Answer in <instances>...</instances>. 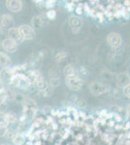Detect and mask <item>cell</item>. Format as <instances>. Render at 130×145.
Instances as JSON below:
<instances>
[{
  "label": "cell",
  "instance_id": "obj_12",
  "mask_svg": "<svg viewBox=\"0 0 130 145\" xmlns=\"http://www.w3.org/2000/svg\"><path fill=\"white\" fill-rule=\"evenodd\" d=\"M69 24L72 28H80L82 26V22L81 18L78 17H71L69 20Z\"/></svg>",
  "mask_w": 130,
  "mask_h": 145
},
{
  "label": "cell",
  "instance_id": "obj_15",
  "mask_svg": "<svg viewBox=\"0 0 130 145\" xmlns=\"http://www.w3.org/2000/svg\"><path fill=\"white\" fill-rule=\"evenodd\" d=\"M8 124H9L8 115L4 113H0V125L8 126Z\"/></svg>",
  "mask_w": 130,
  "mask_h": 145
},
{
  "label": "cell",
  "instance_id": "obj_5",
  "mask_svg": "<svg viewBox=\"0 0 130 145\" xmlns=\"http://www.w3.org/2000/svg\"><path fill=\"white\" fill-rule=\"evenodd\" d=\"M121 37L119 33H115V32H112L108 35L107 37V42L112 48H117V46H120L121 44Z\"/></svg>",
  "mask_w": 130,
  "mask_h": 145
},
{
  "label": "cell",
  "instance_id": "obj_7",
  "mask_svg": "<svg viewBox=\"0 0 130 145\" xmlns=\"http://www.w3.org/2000/svg\"><path fill=\"white\" fill-rule=\"evenodd\" d=\"M8 35H9V39L13 40L14 42H16V44H20L23 42V38L22 37V35L20 33V30L18 28H11L8 31Z\"/></svg>",
  "mask_w": 130,
  "mask_h": 145
},
{
  "label": "cell",
  "instance_id": "obj_26",
  "mask_svg": "<svg viewBox=\"0 0 130 145\" xmlns=\"http://www.w3.org/2000/svg\"><path fill=\"white\" fill-rule=\"evenodd\" d=\"M3 145H8V144H3Z\"/></svg>",
  "mask_w": 130,
  "mask_h": 145
},
{
  "label": "cell",
  "instance_id": "obj_20",
  "mask_svg": "<svg viewBox=\"0 0 130 145\" xmlns=\"http://www.w3.org/2000/svg\"><path fill=\"white\" fill-rule=\"evenodd\" d=\"M54 5H55V1H53V0H48V1H46V3H45V6L49 9L53 8Z\"/></svg>",
  "mask_w": 130,
  "mask_h": 145
},
{
  "label": "cell",
  "instance_id": "obj_10",
  "mask_svg": "<svg viewBox=\"0 0 130 145\" xmlns=\"http://www.w3.org/2000/svg\"><path fill=\"white\" fill-rule=\"evenodd\" d=\"M90 88L91 93H93L94 95H99V94H102V93L106 92L107 89H106V86H104L103 84L98 83V82H93L90 84L89 86Z\"/></svg>",
  "mask_w": 130,
  "mask_h": 145
},
{
  "label": "cell",
  "instance_id": "obj_6",
  "mask_svg": "<svg viewBox=\"0 0 130 145\" xmlns=\"http://www.w3.org/2000/svg\"><path fill=\"white\" fill-rule=\"evenodd\" d=\"M6 6L11 12L18 13L22 10V2L18 1V0H8V1H6Z\"/></svg>",
  "mask_w": 130,
  "mask_h": 145
},
{
  "label": "cell",
  "instance_id": "obj_8",
  "mask_svg": "<svg viewBox=\"0 0 130 145\" xmlns=\"http://www.w3.org/2000/svg\"><path fill=\"white\" fill-rule=\"evenodd\" d=\"M0 26L2 28H13L14 20L10 15H2L0 17Z\"/></svg>",
  "mask_w": 130,
  "mask_h": 145
},
{
  "label": "cell",
  "instance_id": "obj_4",
  "mask_svg": "<svg viewBox=\"0 0 130 145\" xmlns=\"http://www.w3.org/2000/svg\"><path fill=\"white\" fill-rule=\"evenodd\" d=\"M18 30H20V33L22 35L23 40H31L35 37L34 29H33L31 26H29V25H26V24L20 25V26L18 27Z\"/></svg>",
  "mask_w": 130,
  "mask_h": 145
},
{
  "label": "cell",
  "instance_id": "obj_9",
  "mask_svg": "<svg viewBox=\"0 0 130 145\" xmlns=\"http://www.w3.org/2000/svg\"><path fill=\"white\" fill-rule=\"evenodd\" d=\"M3 48L7 52H15L18 50V44L11 39H6L3 42Z\"/></svg>",
  "mask_w": 130,
  "mask_h": 145
},
{
  "label": "cell",
  "instance_id": "obj_18",
  "mask_svg": "<svg viewBox=\"0 0 130 145\" xmlns=\"http://www.w3.org/2000/svg\"><path fill=\"white\" fill-rule=\"evenodd\" d=\"M41 23H42V20H41V18H40V17H37V18H33V24H34V26L41 27Z\"/></svg>",
  "mask_w": 130,
  "mask_h": 145
},
{
  "label": "cell",
  "instance_id": "obj_22",
  "mask_svg": "<svg viewBox=\"0 0 130 145\" xmlns=\"http://www.w3.org/2000/svg\"><path fill=\"white\" fill-rule=\"evenodd\" d=\"M77 13L79 14V15H81V14H82V8H81V7H78V8H77Z\"/></svg>",
  "mask_w": 130,
  "mask_h": 145
},
{
  "label": "cell",
  "instance_id": "obj_21",
  "mask_svg": "<svg viewBox=\"0 0 130 145\" xmlns=\"http://www.w3.org/2000/svg\"><path fill=\"white\" fill-rule=\"evenodd\" d=\"M123 94L130 99V84H128V85L123 88Z\"/></svg>",
  "mask_w": 130,
  "mask_h": 145
},
{
  "label": "cell",
  "instance_id": "obj_13",
  "mask_svg": "<svg viewBox=\"0 0 130 145\" xmlns=\"http://www.w3.org/2000/svg\"><path fill=\"white\" fill-rule=\"evenodd\" d=\"M64 74H65V76L66 78H70V76H76V70L73 66H66L65 69H64Z\"/></svg>",
  "mask_w": 130,
  "mask_h": 145
},
{
  "label": "cell",
  "instance_id": "obj_19",
  "mask_svg": "<svg viewBox=\"0 0 130 145\" xmlns=\"http://www.w3.org/2000/svg\"><path fill=\"white\" fill-rule=\"evenodd\" d=\"M7 134V126L0 125V137H5Z\"/></svg>",
  "mask_w": 130,
  "mask_h": 145
},
{
  "label": "cell",
  "instance_id": "obj_16",
  "mask_svg": "<svg viewBox=\"0 0 130 145\" xmlns=\"http://www.w3.org/2000/svg\"><path fill=\"white\" fill-rule=\"evenodd\" d=\"M7 94L5 90H0V105H3L4 102L6 101Z\"/></svg>",
  "mask_w": 130,
  "mask_h": 145
},
{
  "label": "cell",
  "instance_id": "obj_23",
  "mask_svg": "<svg viewBox=\"0 0 130 145\" xmlns=\"http://www.w3.org/2000/svg\"><path fill=\"white\" fill-rule=\"evenodd\" d=\"M66 8L69 9L70 11H72V4H67V5H66Z\"/></svg>",
  "mask_w": 130,
  "mask_h": 145
},
{
  "label": "cell",
  "instance_id": "obj_25",
  "mask_svg": "<svg viewBox=\"0 0 130 145\" xmlns=\"http://www.w3.org/2000/svg\"><path fill=\"white\" fill-rule=\"evenodd\" d=\"M128 112H129V114H130V106L128 107Z\"/></svg>",
  "mask_w": 130,
  "mask_h": 145
},
{
  "label": "cell",
  "instance_id": "obj_3",
  "mask_svg": "<svg viewBox=\"0 0 130 145\" xmlns=\"http://www.w3.org/2000/svg\"><path fill=\"white\" fill-rule=\"evenodd\" d=\"M65 83L71 90H79L82 86V79L78 76H70V78H65Z\"/></svg>",
  "mask_w": 130,
  "mask_h": 145
},
{
  "label": "cell",
  "instance_id": "obj_1",
  "mask_svg": "<svg viewBox=\"0 0 130 145\" xmlns=\"http://www.w3.org/2000/svg\"><path fill=\"white\" fill-rule=\"evenodd\" d=\"M12 84L18 88H22V89H27L30 85V79L28 78L25 74H16L13 78Z\"/></svg>",
  "mask_w": 130,
  "mask_h": 145
},
{
  "label": "cell",
  "instance_id": "obj_17",
  "mask_svg": "<svg viewBox=\"0 0 130 145\" xmlns=\"http://www.w3.org/2000/svg\"><path fill=\"white\" fill-rule=\"evenodd\" d=\"M56 17V12L53 11V10H49L47 12V18H49V20H54Z\"/></svg>",
  "mask_w": 130,
  "mask_h": 145
},
{
  "label": "cell",
  "instance_id": "obj_24",
  "mask_svg": "<svg viewBox=\"0 0 130 145\" xmlns=\"http://www.w3.org/2000/svg\"><path fill=\"white\" fill-rule=\"evenodd\" d=\"M0 90H4V84L0 81Z\"/></svg>",
  "mask_w": 130,
  "mask_h": 145
},
{
  "label": "cell",
  "instance_id": "obj_14",
  "mask_svg": "<svg viewBox=\"0 0 130 145\" xmlns=\"http://www.w3.org/2000/svg\"><path fill=\"white\" fill-rule=\"evenodd\" d=\"M13 141L16 145H22L24 143V138L22 135H16L13 137Z\"/></svg>",
  "mask_w": 130,
  "mask_h": 145
},
{
  "label": "cell",
  "instance_id": "obj_2",
  "mask_svg": "<svg viewBox=\"0 0 130 145\" xmlns=\"http://www.w3.org/2000/svg\"><path fill=\"white\" fill-rule=\"evenodd\" d=\"M15 74L16 72L13 69H11V68H4L0 72V81L3 84H6V85L12 84V81H13Z\"/></svg>",
  "mask_w": 130,
  "mask_h": 145
},
{
  "label": "cell",
  "instance_id": "obj_11",
  "mask_svg": "<svg viewBox=\"0 0 130 145\" xmlns=\"http://www.w3.org/2000/svg\"><path fill=\"white\" fill-rule=\"evenodd\" d=\"M11 63V58L6 53L0 52V66L3 67V69L4 68H10Z\"/></svg>",
  "mask_w": 130,
  "mask_h": 145
}]
</instances>
